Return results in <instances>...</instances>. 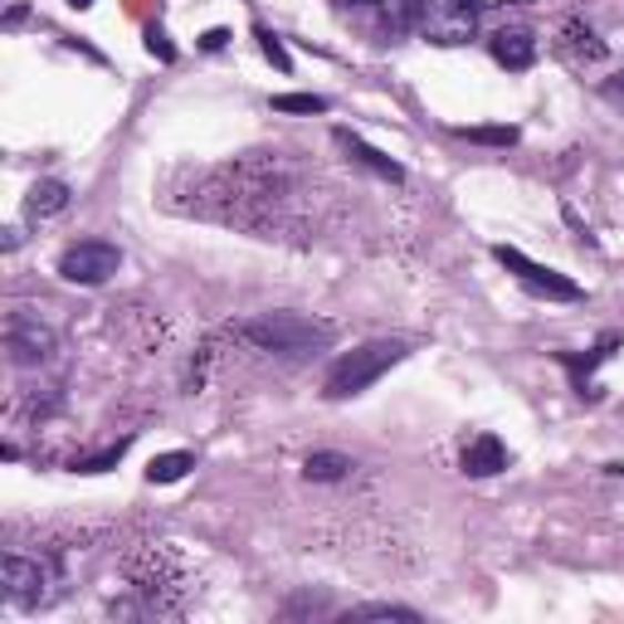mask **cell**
I'll return each instance as SVG.
<instances>
[{
    "label": "cell",
    "instance_id": "obj_1",
    "mask_svg": "<svg viewBox=\"0 0 624 624\" xmlns=\"http://www.w3.org/2000/svg\"><path fill=\"white\" fill-rule=\"evenodd\" d=\"M235 333L244 341H254L259 351H278V357H308V351L333 347L337 327L333 323H317V317H303V313H264V317L239 323Z\"/></svg>",
    "mask_w": 624,
    "mask_h": 624
},
{
    "label": "cell",
    "instance_id": "obj_2",
    "mask_svg": "<svg viewBox=\"0 0 624 624\" xmlns=\"http://www.w3.org/2000/svg\"><path fill=\"white\" fill-rule=\"evenodd\" d=\"M396 361H406V341H366V347H357V351H341V357L333 361V371H327V381H323L327 400L361 396V390L381 381Z\"/></svg>",
    "mask_w": 624,
    "mask_h": 624
},
{
    "label": "cell",
    "instance_id": "obj_3",
    "mask_svg": "<svg viewBox=\"0 0 624 624\" xmlns=\"http://www.w3.org/2000/svg\"><path fill=\"white\" fill-rule=\"evenodd\" d=\"M117 268H122V249L108 239H83V244H69V249L59 254V278H64V284H79V288L108 284Z\"/></svg>",
    "mask_w": 624,
    "mask_h": 624
},
{
    "label": "cell",
    "instance_id": "obj_4",
    "mask_svg": "<svg viewBox=\"0 0 624 624\" xmlns=\"http://www.w3.org/2000/svg\"><path fill=\"white\" fill-rule=\"evenodd\" d=\"M493 259L503 264L522 288H532L536 298H552V303H576V298H581V284H576V278H566V274H556V268H546V264L528 259V254L512 249V244H498Z\"/></svg>",
    "mask_w": 624,
    "mask_h": 624
},
{
    "label": "cell",
    "instance_id": "obj_5",
    "mask_svg": "<svg viewBox=\"0 0 624 624\" xmlns=\"http://www.w3.org/2000/svg\"><path fill=\"white\" fill-rule=\"evenodd\" d=\"M473 34H479V16H473V10H463L459 0H430V10H424V20H420L424 44L454 49V44H469Z\"/></svg>",
    "mask_w": 624,
    "mask_h": 624
},
{
    "label": "cell",
    "instance_id": "obj_6",
    "mask_svg": "<svg viewBox=\"0 0 624 624\" xmlns=\"http://www.w3.org/2000/svg\"><path fill=\"white\" fill-rule=\"evenodd\" d=\"M54 327H44L40 317H24V313H10L6 317V351L16 366H34V361H49L54 351Z\"/></svg>",
    "mask_w": 624,
    "mask_h": 624
},
{
    "label": "cell",
    "instance_id": "obj_7",
    "mask_svg": "<svg viewBox=\"0 0 624 624\" xmlns=\"http://www.w3.org/2000/svg\"><path fill=\"white\" fill-rule=\"evenodd\" d=\"M605 54H610L605 40H601V34H595L585 20H566V24L556 30V59H561V64H571V69L585 73V69L605 64Z\"/></svg>",
    "mask_w": 624,
    "mask_h": 624
},
{
    "label": "cell",
    "instance_id": "obj_8",
    "mask_svg": "<svg viewBox=\"0 0 624 624\" xmlns=\"http://www.w3.org/2000/svg\"><path fill=\"white\" fill-rule=\"evenodd\" d=\"M333 142L341 146V152H347L351 156V162H357L361 171H371V176L376 181H390V186H400V181H406V166H400V162H390V156L386 152H376V146L371 142H361L357 137V132H347V127H337L333 132Z\"/></svg>",
    "mask_w": 624,
    "mask_h": 624
},
{
    "label": "cell",
    "instance_id": "obj_9",
    "mask_svg": "<svg viewBox=\"0 0 624 624\" xmlns=\"http://www.w3.org/2000/svg\"><path fill=\"white\" fill-rule=\"evenodd\" d=\"M0 581H6L10 601H20V605H34V601H44L49 571L40 566V561H24V556H16V552H10V556H6V566H0Z\"/></svg>",
    "mask_w": 624,
    "mask_h": 624
},
{
    "label": "cell",
    "instance_id": "obj_10",
    "mask_svg": "<svg viewBox=\"0 0 624 624\" xmlns=\"http://www.w3.org/2000/svg\"><path fill=\"white\" fill-rule=\"evenodd\" d=\"M463 473L469 479H493V473L508 469V444L498 434H473L469 444H463Z\"/></svg>",
    "mask_w": 624,
    "mask_h": 624
},
{
    "label": "cell",
    "instance_id": "obj_11",
    "mask_svg": "<svg viewBox=\"0 0 624 624\" xmlns=\"http://www.w3.org/2000/svg\"><path fill=\"white\" fill-rule=\"evenodd\" d=\"M488 44H493V59L503 69H532L536 64V40L528 30H498Z\"/></svg>",
    "mask_w": 624,
    "mask_h": 624
},
{
    "label": "cell",
    "instance_id": "obj_12",
    "mask_svg": "<svg viewBox=\"0 0 624 624\" xmlns=\"http://www.w3.org/2000/svg\"><path fill=\"white\" fill-rule=\"evenodd\" d=\"M59 211H69V186H64V181H34L30 195H24V215H30V219H49Z\"/></svg>",
    "mask_w": 624,
    "mask_h": 624
},
{
    "label": "cell",
    "instance_id": "obj_13",
    "mask_svg": "<svg viewBox=\"0 0 624 624\" xmlns=\"http://www.w3.org/2000/svg\"><path fill=\"white\" fill-rule=\"evenodd\" d=\"M615 347H620V333H605V337H601V347H595V351H591V357H585V361L566 357V371L576 376V390H581V396H591V400L601 396V390L591 386V371H595V366H601V361H610V357H615Z\"/></svg>",
    "mask_w": 624,
    "mask_h": 624
},
{
    "label": "cell",
    "instance_id": "obj_14",
    "mask_svg": "<svg viewBox=\"0 0 624 624\" xmlns=\"http://www.w3.org/2000/svg\"><path fill=\"white\" fill-rule=\"evenodd\" d=\"M191 469H195L191 449H171V454H156L152 463H146V483H181Z\"/></svg>",
    "mask_w": 624,
    "mask_h": 624
},
{
    "label": "cell",
    "instance_id": "obj_15",
    "mask_svg": "<svg viewBox=\"0 0 624 624\" xmlns=\"http://www.w3.org/2000/svg\"><path fill=\"white\" fill-rule=\"evenodd\" d=\"M381 6H386V34H410L420 30L430 0H381Z\"/></svg>",
    "mask_w": 624,
    "mask_h": 624
},
{
    "label": "cell",
    "instance_id": "obj_16",
    "mask_svg": "<svg viewBox=\"0 0 624 624\" xmlns=\"http://www.w3.org/2000/svg\"><path fill=\"white\" fill-rule=\"evenodd\" d=\"M347 473H351V459L333 454V449L303 459V479H308V483H337V479H347Z\"/></svg>",
    "mask_w": 624,
    "mask_h": 624
},
{
    "label": "cell",
    "instance_id": "obj_17",
    "mask_svg": "<svg viewBox=\"0 0 624 624\" xmlns=\"http://www.w3.org/2000/svg\"><path fill=\"white\" fill-rule=\"evenodd\" d=\"M327 108H333V103H327V98L323 93H278L274 98V113H327Z\"/></svg>",
    "mask_w": 624,
    "mask_h": 624
},
{
    "label": "cell",
    "instance_id": "obj_18",
    "mask_svg": "<svg viewBox=\"0 0 624 624\" xmlns=\"http://www.w3.org/2000/svg\"><path fill=\"white\" fill-rule=\"evenodd\" d=\"M463 142H479V146H512L518 142V127H459Z\"/></svg>",
    "mask_w": 624,
    "mask_h": 624
},
{
    "label": "cell",
    "instance_id": "obj_19",
    "mask_svg": "<svg viewBox=\"0 0 624 624\" xmlns=\"http://www.w3.org/2000/svg\"><path fill=\"white\" fill-rule=\"evenodd\" d=\"M254 40H259V49H264V59H268V64H274L278 73H288V69H293V59H288V49H284V40H278V34H274V30H264V24H259V30H254Z\"/></svg>",
    "mask_w": 624,
    "mask_h": 624
},
{
    "label": "cell",
    "instance_id": "obj_20",
    "mask_svg": "<svg viewBox=\"0 0 624 624\" xmlns=\"http://www.w3.org/2000/svg\"><path fill=\"white\" fill-rule=\"evenodd\" d=\"M347 620H406V624H415L420 615L406 605H357V610H347Z\"/></svg>",
    "mask_w": 624,
    "mask_h": 624
},
{
    "label": "cell",
    "instance_id": "obj_21",
    "mask_svg": "<svg viewBox=\"0 0 624 624\" xmlns=\"http://www.w3.org/2000/svg\"><path fill=\"white\" fill-rule=\"evenodd\" d=\"M146 54L162 59V64H176V44H171V34L162 24H146Z\"/></svg>",
    "mask_w": 624,
    "mask_h": 624
},
{
    "label": "cell",
    "instance_id": "obj_22",
    "mask_svg": "<svg viewBox=\"0 0 624 624\" xmlns=\"http://www.w3.org/2000/svg\"><path fill=\"white\" fill-rule=\"evenodd\" d=\"M127 454V439H117L113 449H103V454L98 459H83V463H73V473H103V469H113V463Z\"/></svg>",
    "mask_w": 624,
    "mask_h": 624
},
{
    "label": "cell",
    "instance_id": "obj_23",
    "mask_svg": "<svg viewBox=\"0 0 624 624\" xmlns=\"http://www.w3.org/2000/svg\"><path fill=\"white\" fill-rule=\"evenodd\" d=\"M229 44V30H205L201 34V49H205V54H215V49H225Z\"/></svg>",
    "mask_w": 624,
    "mask_h": 624
},
{
    "label": "cell",
    "instance_id": "obj_24",
    "mask_svg": "<svg viewBox=\"0 0 624 624\" xmlns=\"http://www.w3.org/2000/svg\"><path fill=\"white\" fill-rule=\"evenodd\" d=\"M601 93L610 98V103H624V73H615V79H610V83H605Z\"/></svg>",
    "mask_w": 624,
    "mask_h": 624
},
{
    "label": "cell",
    "instance_id": "obj_25",
    "mask_svg": "<svg viewBox=\"0 0 624 624\" xmlns=\"http://www.w3.org/2000/svg\"><path fill=\"white\" fill-rule=\"evenodd\" d=\"M459 6H463V10H473V16H483V10H498L503 0H459Z\"/></svg>",
    "mask_w": 624,
    "mask_h": 624
},
{
    "label": "cell",
    "instance_id": "obj_26",
    "mask_svg": "<svg viewBox=\"0 0 624 624\" xmlns=\"http://www.w3.org/2000/svg\"><path fill=\"white\" fill-rule=\"evenodd\" d=\"M337 6H381V0H337Z\"/></svg>",
    "mask_w": 624,
    "mask_h": 624
},
{
    "label": "cell",
    "instance_id": "obj_27",
    "mask_svg": "<svg viewBox=\"0 0 624 624\" xmlns=\"http://www.w3.org/2000/svg\"><path fill=\"white\" fill-rule=\"evenodd\" d=\"M605 473H615V479H624V463H605Z\"/></svg>",
    "mask_w": 624,
    "mask_h": 624
},
{
    "label": "cell",
    "instance_id": "obj_28",
    "mask_svg": "<svg viewBox=\"0 0 624 624\" xmlns=\"http://www.w3.org/2000/svg\"><path fill=\"white\" fill-rule=\"evenodd\" d=\"M69 6H73V10H93V0H69Z\"/></svg>",
    "mask_w": 624,
    "mask_h": 624
}]
</instances>
